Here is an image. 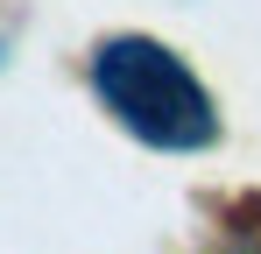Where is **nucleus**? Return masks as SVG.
<instances>
[{"label":"nucleus","instance_id":"obj_1","mask_svg":"<svg viewBox=\"0 0 261 254\" xmlns=\"http://www.w3.org/2000/svg\"><path fill=\"white\" fill-rule=\"evenodd\" d=\"M92 99L106 120L127 127L141 148L163 156H198L219 141V106L198 85V71L155 36H106L92 49Z\"/></svg>","mask_w":261,"mask_h":254}]
</instances>
